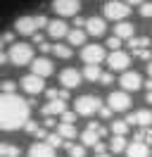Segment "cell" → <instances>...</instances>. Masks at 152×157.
<instances>
[{"label": "cell", "instance_id": "obj_1", "mask_svg": "<svg viewBox=\"0 0 152 157\" xmlns=\"http://www.w3.org/2000/svg\"><path fill=\"white\" fill-rule=\"evenodd\" d=\"M31 102L19 98L17 93H2L0 98V126L2 131H17L24 128L28 121Z\"/></svg>", "mask_w": 152, "mask_h": 157}, {"label": "cell", "instance_id": "obj_2", "mask_svg": "<svg viewBox=\"0 0 152 157\" xmlns=\"http://www.w3.org/2000/svg\"><path fill=\"white\" fill-rule=\"evenodd\" d=\"M7 52H10V62L14 67H24V64L33 62V48L28 43H12Z\"/></svg>", "mask_w": 152, "mask_h": 157}, {"label": "cell", "instance_id": "obj_3", "mask_svg": "<svg viewBox=\"0 0 152 157\" xmlns=\"http://www.w3.org/2000/svg\"><path fill=\"white\" fill-rule=\"evenodd\" d=\"M100 107H102V100L97 95H81V98L74 100V109L81 117H93L100 112Z\"/></svg>", "mask_w": 152, "mask_h": 157}, {"label": "cell", "instance_id": "obj_4", "mask_svg": "<svg viewBox=\"0 0 152 157\" xmlns=\"http://www.w3.org/2000/svg\"><path fill=\"white\" fill-rule=\"evenodd\" d=\"M104 17L112 21H121L126 19L128 14H131V7H128V2L126 0H109V2H104Z\"/></svg>", "mask_w": 152, "mask_h": 157}, {"label": "cell", "instance_id": "obj_5", "mask_svg": "<svg viewBox=\"0 0 152 157\" xmlns=\"http://www.w3.org/2000/svg\"><path fill=\"white\" fill-rule=\"evenodd\" d=\"M107 105H109L114 112H126V109H131V95H128V90H114V93H109Z\"/></svg>", "mask_w": 152, "mask_h": 157}, {"label": "cell", "instance_id": "obj_6", "mask_svg": "<svg viewBox=\"0 0 152 157\" xmlns=\"http://www.w3.org/2000/svg\"><path fill=\"white\" fill-rule=\"evenodd\" d=\"M131 64V57H128V52H124V50H112L109 55H107V67L112 69V71H126Z\"/></svg>", "mask_w": 152, "mask_h": 157}, {"label": "cell", "instance_id": "obj_7", "mask_svg": "<svg viewBox=\"0 0 152 157\" xmlns=\"http://www.w3.org/2000/svg\"><path fill=\"white\" fill-rule=\"evenodd\" d=\"M52 10L59 17H76L81 10V0H52Z\"/></svg>", "mask_w": 152, "mask_h": 157}, {"label": "cell", "instance_id": "obj_8", "mask_svg": "<svg viewBox=\"0 0 152 157\" xmlns=\"http://www.w3.org/2000/svg\"><path fill=\"white\" fill-rule=\"evenodd\" d=\"M81 59H83L86 64H100L102 59H107V55H104L102 45L93 43V45H83V50H81Z\"/></svg>", "mask_w": 152, "mask_h": 157}, {"label": "cell", "instance_id": "obj_9", "mask_svg": "<svg viewBox=\"0 0 152 157\" xmlns=\"http://www.w3.org/2000/svg\"><path fill=\"white\" fill-rule=\"evenodd\" d=\"M21 88L26 90L28 95H38V93H43L45 90V81H43V76H38V74H26V76L21 78Z\"/></svg>", "mask_w": 152, "mask_h": 157}, {"label": "cell", "instance_id": "obj_10", "mask_svg": "<svg viewBox=\"0 0 152 157\" xmlns=\"http://www.w3.org/2000/svg\"><path fill=\"white\" fill-rule=\"evenodd\" d=\"M38 29H40L38 17H19V19L14 21V31L21 33V36H33Z\"/></svg>", "mask_w": 152, "mask_h": 157}, {"label": "cell", "instance_id": "obj_11", "mask_svg": "<svg viewBox=\"0 0 152 157\" xmlns=\"http://www.w3.org/2000/svg\"><path fill=\"white\" fill-rule=\"evenodd\" d=\"M119 83H121L124 90H128V93H133V90H138L142 86V78L138 71H124L121 78H119Z\"/></svg>", "mask_w": 152, "mask_h": 157}, {"label": "cell", "instance_id": "obj_12", "mask_svg": "<svg viewBox=\"0 0 152 157\" xmlns=\"http://www.w3.org/2000/svg\"><path fill=\"white\" fill-rule=\"evenodd\" d=\"M62 112H66V100L62 98H55V100H48L45 105L40 107V114L43 117H52V114H62Z\"/></svg>", "mask_w": 152, "mask_h": 157}, {"label": "cell", "instance_id": "obj_13", "mask_svg": "<svg viewBox=\"0 0 152 157\" xmlns=\"http://www.w3.org/2000/svg\"><path fill=\"white\" fill-rule=\"evenodd\" d=\"M45 31H48V36H50V38H64L66 33H69V26H66V21L64 19H50V24H48L45 26Z\"/></svg>", "mask_w": 152, "mask_h": 157}, {"label": "cell", "instance_id": "obj_14", "mask_svg": "<svg viewBox=\"0 0 152 157\" xmlns=\"http://www.w3.org/2000/svg\"><path fill=\"white\" fill-rule=\"evenodd\" d=\"M81 76H83V74H78L74 67H66V69H62V74H59V83H62L64 88H76V86L81 83Z\"/></svg>", "mask_w": 152, "mask_h": 157}, {"label": "cell", "instance_id": "obj_15", "mask_svg": "<svg viewBox=\"0 0 152 157\" xmlns=\"http://www.w3.org/2000/svg\"><path fill=\"white\" fill-rule=\"evenodd\" d=\"M31 71L45 78V76H50V74L55 71V64H52V62H50L48 57H36L33 62H31Z\"/></svg>", "mask_w": 152, "mask_h": 157}, {"label": "cell", "instance_id": "obj_16", "mask_svg": "<svg viewBox=\"0 0 152 157\" xmlns=\"http://www.w3.org/2000/svg\"><path fill=\"white\" fill-rule=\"evenodd\" d=\"M126 155L128 157H150L152 150H150V145H147L145 140H138V138H135L131 145L126 147Z\"/></svg>", "mask_w": 152, "mask_h": 157}, {"label": "cell", "instance_id": "obj_17", "mask_svg": "<svg viewBox=\"0 0 152 157\" xmlns=\"http://www.w3.org/2000/svg\"><path fill=\"white\" fill-rule=\"evenodd\" d=\"M86 31L90 33V36H104V31H107V24H104L102 17H90V19L86 21Z\"/></svg>", "mask_w": 152, "mask_h": 157}, {"label": "cell", "instance_id": "obj_18", "mask_svg": "<svg viewBox=\"0 0 152 157\" xmlns=\"http://www.w3.org/2000/svg\"><path fill=\"white\" fill-rule=\"evenodd\" d=\"M28 157H55V147L50 143H33L28 147Z\"/></svg>", "mask_w": 152, "mask_h": 157}, {"label": "cell", "instance_id": "obj_19", "mask_svg": "<svg viewBox=\"0 0 152 157\" xmlns=\"http://www.w3.org/2000/svg\"><path fill=\"white\" fill-rule=\"evenodd\" d=\"M128 124H138V126H150L152 124V112L150 109H140V112H133L126 117Z\"/></svg>", "mask_w": 152, "mask_h": 157}, {"label": "cell", "instance_id": "obj_20", "mask_svg": "<svg viewBox=\"0 0 152 157\" xmlns=\"http://www.w3.org/2000/svg\"><path fill=\"white\" fill-rule=\"evenodd\" d=\"M133 31H135V26H133L131 21L121 19L116 26H114V33L119 36V38H133Z\"/></svg>", "mask_w": 152, "mask_h": 157}, {"label": "cell", "instance_id": "obj_21", "mask_svg": "<svg viewBox=\"0 0 152 157\" xmlns=\"http://www.w3.org/2000/svg\"><path fill=\"white\" fill-rule=\"evenodd\" d=\"M86 33H88V31H83L81 26H74V29L66 33L69 45H83V43H86Z\"/></svg>", "mask_w": 152, "mask_h": 157}, {"label": "cell", "instance_id": "obj_22", "mask_svg": "<svg viewBox=\"0 0 152 157\" xmlns=\"http://www.w3.org/2000/svg\"><path fill=\"white\" fill-rule=\"evenodd\" d=\"M97 140H100V133H97L95 128H90V126H88L83 133H81V143H83L86 147H93Z\"/></svg>", "mask_w": 152, "mask_h": 157}, {"label": "cell", "instance_id": "obj_23", "mask_svg": "<svg viewBox=\"0 0 152 157\" xmlns=\"http://www.w3.org/2000/svg\"><path fill=\"white\" fill-rule=\"evenodd\" d=\"M57 133H62L64 138H76L78 136L76 124H66V121H59V124H57Z\"/></svg>", "mask_w": 152, "mask_h": 157}, {"label": "cell", "instance_id": "obj_24", "mask_svg": "<svg viewBox=\"0 0 152 157\" xmlns=\"http://www.w3.org/2000/svg\"><path fill=\"white\" fill-rule=\"evenodd\" d=\"M126 147H128V143H126V138H124V136H112V140H109V150H112L114 155L124 152Z\"/></svg>", "mask_w": 152, "mask_h": 157}, {"label": "cell", "instance_id": "obj_25", "mask_svg": "<svg viewBox=\"0 0 152 157\" xmlns=\"http://www.w3.org/2000/svg\"><path fill=\"white\" fill-rule=\"evenodd\" d=\"M100 76H102L100 64H86V69H83V78H88V81H100Z\"/></svg>", "mask_w": 152, "mask_h": 157}, {"label": "cell", "instance_id": "obj_26", "mask_svg": "<svg viewBox=\"0 0 152 157\" xmlns=\"http://www.w3.org/2000/svg\"><path fill=\"white\" fill-rule=\"evenodd\" d=\"M52 52H55V57H59V59H69L71 57V45H66V43H55Z\"/></svg>", "mask_w": 152, "mask_h": 157}, {"label": "cell", "instance_id": "obj_27", "mask_svg": "<svg viewBox=\"0 0 152 157\" xmlns=\"http://www.w3.org/2000/svg\"><path fill=\"white\" fill-rule=\"evenodd\" d=\"M128 121L126 119H116V121H112V133L114 136H126V131H128Z\"/></svg>", "mask_w": 152, "mask_h": 157}, {"label": "cell", "instance_id": "obj_28", "mask_svg": "<svg viewBox=\"0 0 152 157\" xmlns=\"http://www.w3.org/2000/svg\"><path fill=\"white\" fill-rule=\"evenodd\" d=\"M66 152H69V157H86V145L81 143V145H76V143H64Z\"/></svg>", "mask_w": 152, "mask_h": 157}, {"label": "cell", "instance_id": "obj_29", "mask_svg": "<svg viewBox=\"0 0 152 157\" xmlns=\"http://www.w3.org/2000/svg\"><path fill=\"white\" fill-rule=\"evenodd\" d=\"M21 150L19 145H12V143H2V157H19Z\"/></svg>", "mask_w": 152, "mask_h": 157}, {"label": "cell", "instance_id": "obj_30", "mask_svg": "<svg viewBox=\"0 0 152 157\" xmlns=\"http://www.w3.org/2000/svg\"><path fill=\"white\" fill-rule=\"evenodd\" d=\"M45 143H50L52 147H59V145H64V136L62 133H48V138H45Z\"/></svg>", "mask_w": 152, "mask_h": 157}, {"label": "cell", "instance_id": "obj_31", "mask_svg": "<svg viewBox=\"0 0 152 157\" xmlns=\"http://www.w3.org/2000/svg\"><path fill=\"white\" fill-rule=\"evenodd\" d=\"M131 50H140V48H150V38H128Z\"/></svg>", "mask_w": 152, "mask_h": 157}, {"label": "cell", "instance_id": "obj_32", "mask_svg": "<svg viewBox=\"0 0 152 157\" xmlns=\"http://www.w3.org/2000/svg\"><path fill=\"white\" fill-rule=\"evenodd\" d=\"M121 40H124V38H119V36L114 33V36H109V38H107V48H109V50H119V48H121Z\"/></svg>", "mask_w": 152, "mask_h": 157}, {"label": "cell", "instance_id": "obj_33", "mask_svg": "<svg viewBox=\"0 0 152 157\" xmlns=\"http://www.w3.org/2000/svg\"><path fill=\"white\" fill-rule=\"evenodd\" d=\"M76 114H78V112H71V109H66V112H62V114H59V117H62V121H66V124H76Z\"/></svg>", "mask_w": 152, "mask_h": 157}, {"label": "cell", "instance_id": "obj_34", "mask_svg": "<svg viewBox=\"0 0 152 157\" xmlns=\"http://www.w3.org/2000/svg\"><path fill=\"white\" fill-rule=\"evenodd\" d=\"M133 55H135L138 59H147V62L152 59V55H150V48H140V50H133Z\"/></svg>", "mask_w": 152, "mask_h": 157}, {"label": "cell", "instance_id": "obj_35", "mask_svg": "<svg viewBox=\"0 0 152 157\" xmlns=\"http://www.w3.org/2000/svg\"><path fill=\"white\" fill-rule=\"evenodd\" d=\"M2 93H17V83L10 81V78H5V81H2Z\"/></svg>", "mask_w": 152, "mask_h": 157}, {"label": "cell", "instance_id": "obj_36", "mask_svg": "<svg viewBox=\"0 0 152 157\" xmlns=\"http://www.w3.org/2000/svg\"><path fill=\"white\" fill-rule=\"evenodd\" d=\"M140 14L145 19H152V2H142L140 5Z\"/></svg>", "mask_w": 152, "mask_h": 157}, {"label": "cell", "instance_id": "obj_37", "mask_svg": "<svg viewBox=\"0 0 152 157\" xmlns=\"http://www.w3.org/2000/svg\"><path fill=\"white\" fill-rule=\"evenodd\" d=\"M109 83H112V69L102 71V76H100V86H109Z\"/></svg>", "mask_w": 152, "mask_h": 157}, {"label": "cell", "instance_id": "obj_38", "mask_svg": "<svg viewBox=\"0 0 152 157\" xmlns=\"http://www.w3.org/2000/svg\"><path fill=\"white\" fill-rule=\"evenodd\" d=\"M112 112H114V109L109 107V105H107V107H104V105H102V107H100V112H97V114H100V117H102V119H109V117H112Z\"/></svg>", "mask_w": 152, "mask_h": 157}, {"label": "cell", "instance_id": "obj_39", "mask_svg": "<svg viewBox=\"0 0 152 157\" xmlns=\"http://www.w3.org/2000/svg\"><path fill=\"white\" fill-rule=\"evenodd\" d=\"M12 40H14V33H12V31H5V33H2V45H12Z\"/></svg>", "mask_w": 152, "mask_h": 157}, {"label": "cell", "instance_id": "obj_40", "mask_svg": "<svg viewBox=\"0 0 152 157\" xmlns=\"http://www.w3.org/2000/svg\"><path fill=\"white\" fill-rule=\"evenodd\" d=\"M93 150H95V155H102V152H107V145H104L102 140H97V143L93 145Z\"/></svg>", "mask_w": 152, "mask_h": 157}, {"label": "cell", "instance_id": "obj_41", "mask_svg": "<svg viewBox=\"0 0 152 157\" xmlns=\"http://www.w3.org/2000/svg\"><path fill=\"white\" fill-rule=\"evenodd\" d=\"M45 98H48V100L59 98V90H57V88H45Z\"/></svg>", "mask_w": 152, "mask_h": 157}, {"label": "cell", "instance_id": "obj_42", "mask_svg": "<svg viewBox=\"0 0 152 157\" xmlns=\"http://www.w3.org/2000/svg\"><path fill=\"white\" fill-rule=\"evenodd\" d=\"M24 131H26V133H36V131H38V124H36V121H26Z\"/></svg>", "mask_w": 152, "mask_h": 157}, {"label": "cell", "instance_id": "obj_43", "mask_svg": "<svg viewBox=\"0 0 152 157\" xmlns=\"http://www.w3.org/2000/svg\"><path fill=\"white\" fill-rule=\"evenodd\" d=\"M38 48H40V52H43V55H48V52H52V48H55V45H50V43H45V40H43Z\"/></svg>", "mask_w": 152, "mask_h": 157}, {"label": "cell", "instance_id": "obj_44", "mask_svg": "<svg viewBox=\"0 0 152 157\" xmlns=\"http://www.w3.org/2000/svg\"><path fill=\"white\" fill-rule=\"evenodd\" d=\"M36 138H48V126L38 128V131H36Z\"/></svg>", "mask_w": 152, "mask_h": 157}, {"label": "cell", "instance_id": "obj_45", "mask_svg": "<svg viewBox=\"0 0 152 157\" xmlns=\"http://www.w3.org/2000/svg\"><path fill=\"white\" fill-rule=\"evenodd\" d=\"M43 126L52 128V126H55V119H52V117H45V119H43Z\"/></svg>", "mask_w": 152, "mask_h": 157}, {"label": "cell", "instance_id": "obj_46", "mask_svg": "<svg viewBox=\"0 0 152 157\" xmlns=\"http://www.w3.org/2000/svg\"><path fill=\"white\" fill-rule=\"evenodd\" d=\"M86 21L88 19H83V17H74V26H86Z\"/></svg>", "mask_w": 152, "mask_h": 157}, {"label": "cell", "instance_id": "obj_47", "mask_svg": "<svg viewBox=\"0 0 152 157\" xmlns=\"http://www.w3.org/2000/svg\"><path fill=\"white\" fill-rule=\"evenodd\" d=\"M69 90H71V88H62V90H59V98H62V100H69Z\"/></svg>", "mask_w": 152, "mask_h": 157}, {"label": "cell", "instance_id": "obj_48", "mask_svg": "<svg viewBox=\"0 0 152 157\" xmlns=\"http://www.w3.org/2000/svg\"><path fill=\"white\" fill-rule=\"evenodd\" d=\"M33 43L40 45V43H43V33H38V31H36V33H33Z\"/></svg>", "mask_w": 152, "mask_h": 157}, {"label": "cell", "instance_id": "obj_49", "mask_svg": "<svg viewBox=\"0 0 152 157\" xmlns=\"http://www.w3.org/2000/svg\"><path fill=\"white\" fill-rule=\"evenodd\" d=\"M126 2H128V5H142L145 0H126Z\"/></svg>", "mask_w": 152, "mask_h": 157}, {"label": "cell", "instance_id": "obj_50", "mask_svg": "<svg viewBox=\"0 0 152 157\" xmlns=\"http://www.w3.org/2000/svg\"><path fill=\"white\" fill-rule=\"evenodd\" d=\"M145 102H150V105H152V90H147V95H145Z\"/></svg>", "mask_w": 152, "mask_h": 157}, {"label": "cell", "instance_id": "obj_51", "mask_svg": "<svg viewBox=\"0 0 152 157\" xmlns=\"http://www.w3.org/2000/svg\"><path fill=\"white\" fill-rule=\"evenodd\" d=\"M145 86H147V90H152V76L147 78V83H145Z\"/></svg>", "mask_w": 152, "mask_h": 157}, {"label": "cell", "instance_id": "obj_52", "mask_svg": "<svg viewBox=\"0 0 152 157\" xmlns=\"http://www.w3.org/2000/svg\"><path fill=\"white\" fill-rule=\"evenodd\" d=\"M147 74L152 76V59H150V64H147Z\"/></svg>", "mask_w": 152, "mask_h": 157}, {"label": "cell", "instance_id": "obj_53", "mask_svg": "<svg viewBox=\"0 0 152 157\" xmlns=\"http://www.w3.org/2000/svg\"><path fill=\"white\" fill-rule=\"evenodd\" d=\"M95 157H112V155H107V152H102V155H95Z\"/></svg>", "mask_w": 152, "mask_h": 157}]
</instances>
